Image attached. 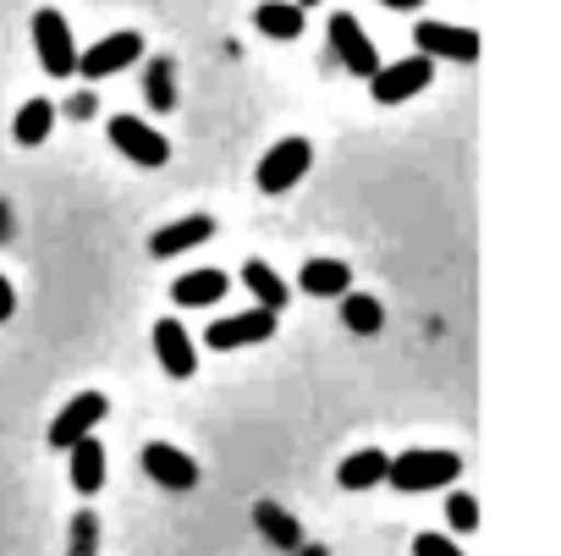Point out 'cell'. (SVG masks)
<instances>
[{
  "label": "cell",
  "instance_id": "obj_27",
  "mask_svg": "<svg viewBox=\"0 0 561 556\" xmlns=\"http://www.w3.org/2000/svg\"><path fill=\"white\" fill-rule=\"evenodd\" d=\"M18 315V293H12V282H7V275H0V326H7Z\"/></svg>",
  "mask_w": 561,
  "mask_h": 556
},
{
  "label": "cell",
  "instance_id": "obj_23",
  "mask_svg": "<svg viewBox=\"0 0 561 556\" xmlns=\"http://www.w3.org/2000/svg\"><path fill=\"white\" fill-rule=\"evenodd\" d=\"M144 100H149V111H176V72H171V61H149Z\"/></svg>",
  "mask_w": 561,
  "mask_h": 556
},
{
  "label": "cell",
  "instance_id": "obj_20",
  "mask_svg": "<svg viewBox=\"0 0 561 556\" xmlns=\"http://www.w3.org/2000/svg\"><path fill=\"white\" fill-rule=\"evenodd\" d=\"M386 452H353V457H342V468H336V485L342 490H375V485H386Z\"/></svg>",
  "mask_w": 561,
  "mask_h": 556
},
{
  "label": "cell",
  "instance_id": "obj_16",
  "mask_svg": "<svg viewBox=\"0 0 561 556\" xmlns=\"http://www.w3.org/2000/svg\"><path fill=\"white\" fill-rule=\"evenodd\" d=\"M67 452H72V490L78 496H100L105 490V446L94 435H78Z\"/></svg>",
  "mask_w": 561,
  "mask_h": 556
},
{
  "label": "cell",
  "instance_id": "obj_9",
  "mask_svg": "<svg viewBox=\"0 0 561 556\" xmlns=\"http://www.w3.org/2000/svg\"><path fill=\"white\" fill-rule=\"evenodd\" d=\"M105 413H111L105 392H78V397L56 413V424H50V446H56V452H67V446H72L78 435H89V430H94Z\"/></svg>",
  "mask_w": 561,
  "mask_h": 556
},
{
  "label": "cell",
  "instance_id": "obj_21",
  "mask_svg": "<svg viewBox=\"0 0 561 556\" xmlns=\"http://www.w3.org/2000/svg\"><path fill=\"white\" fill-rule=\"evenodd\" d=\"M50 127H56V105H50V100H28V105L18 111V122H12V138H18L23 149H34V144L50 138Z\"/></svg>",
  "mask_w": 561,
  "mask_h": 556
},
{
  "label": "cell",
  "instance_id": "obj_14",
  "mask_svg": "<svg viewBox=\"0 0 561 556\" xmlns=\"http://www.w3.org/2000/svg\"><path fill=\"white\" fill-rule=\"evenodd\" d=\"M253 529H259L275 551H298V545H304V523L280 507V501H253Z\"/></svg>",
  "mask_w": 561,
  "mask_h": 556
},
{
  "label": "cell",
  "instance_id": "obj_1",
  "mask_svg": "<svg viewBox=\"0 0 561 556\" xmlns=\"http://www.w3.org/2000/svg\"><path fill=\"white\" fill-rule=\"evenodd\" d=\"M457 474H462V457H457V452H424V446H413V452H402V457L386 463V485H397L402 496L440 490V485H451Z\"/></svg>",
  "mask_w": 561,
  "mask_h": 556
},
{
  "label": "cell",
  "instance_id": "obj_24",
  "mask_svg": "<svg viewBox=\"0 0 561 556\" xmlns=\"http://www.w3.org/2000/svg\"><path fill=\"white\" fill-rule=\"evenodd\" d=\"M72 556H100V518L94 512L72 518Z\"/></svg>",
  "mask_w": 561,
  "mask_h": 556
},
{
  "label": "cell",
  "instance_id": "obj_17",
  "mask_svg": "<svg viewBox=\"0 0 561 556\" xmlns=\"http://www.w3.org/2000/svg\"><path fill=\"white\" fill-rule=\"evenodd\" d=\"M226 270H187L182 282L171 287V298L182 304V309H209V304H220L226 298Z\"/></svg>",
  "mask_w": 561,
  "mask_h": 556
},
{
  "label": "cell",
  "instance_id": "obj_4",
  "mask_svg": "<svg viewBox=\"0 0 561 556\" xmlns=\"http://www.w3.org/2000/svg\"><path fill=\"white\" fill-rule=\"evenodd\" d=\"M34 50H39L50 78L78 72V45H72V29H67L61 12H34Z\"/></svg>",
  "mask_w": 561,
  "mask_h": 556
},
{
  "label": "cell",
  "instance_id": "obj_3",
  "mask_svg": "<svg viewBox=\"0 0 561 556\" xmlns=\"http://www.w3.org/2000/svg\"><path fill=\"white\" fill-rule=\"evenodd\" d=\"M430 83H435V61L430 56H408V61H391V67H375L369 72V94L380 105H402V100H413Z\"/></svg>",
  "mask_w": 561,
  "mask_h": 556
},
{
  "label": "cell",
  "instance_id": "obj_22",
  "mask_svg": "<svg viewBox=\"0 0 561 556\" xmlns=\"http://www.w3.org/2000/svg\"><path fill=\"white\" fill-rule=\"evenodd\" d=\"M342 320H347V331H358V337H375L380 326H386V309L369 298V293H342Z\"/></svg>",
  "mask_w": 561,
  "mask_h": 556
},
{
  "label": "cell",
  "instance_id": "obj_11",
  "mask_svg": "<svg viewBox=\"0 0 561 556\" xmlns=\"http://www.w3.org/2000/svg\"><path fill=\"white\" fill-rule=\"evenodd\" d=\"M144 474H149L154 485H165V490H193V485H198V463H193L187 452L165 446V441H149V446H144Z\"/></svg>",
  "mask_w": 561,
  "mask_h": 556
},
{
  "label": "cell",
  "instance_id": "obj_10",
  "mask_svg": "<svg viewBox=\"0 0 561 556\" xmlns=\"http://www.w3.org/2000/svg\"><path fill=\"white\" fill-rule=\"evenodd\" d=\"M331 45H336V61L353 72V78H369L375 67H380V56H375V45H369V34L358 29V18H347V12H336L331 18Z\"/></svg>",
  "mask_w": 561,
  "mask_h": 556
},
{
  "label": "cell",
  "instance_id": "obj_2",
  "mask_svg": "<svg viewBox=\"0 0 561 556\" xmlns=\"http://www.w3.org/2000/svg\"><path fill=\"white\" fill-rule=\"evenodd\" d=\"M309 166H314V144L309 138H280V144L264 149L253 182H259V193H293L309 177Z\"/></svg>",
  "mask_w": 561,
  "mask_h": 556
},
{
  "label": "cell",
  "instance_id": "obj_19",
  "mask_svg": "<svg viewBox=\"0 0 561 556\" xmlns=\"http://www.w3.org/2000/svg\"><path fill=\"white\" fill-rule=\"evenodd\" d=\"M242 287L253 293L259 309H287V298H293V287L280 282V275H275L264 259H242Z\"/></svg>",
  "mask_w": 561,
  "mask_h": 556
},
{
  "label": "cell",
  "instance_id": "obj_13",
  "mask_svg": "<svg viewBox=\"0 0 561 556\" xmlns=\"http://www.w3.org/2000/svg\"><path fill=\"white\" fill-rule=\"evenodd\" d=\"M154 359L171 381H187L198 370V353H193V337L182 331V320H160L154 326Z\"/></svg>",
  "mask_w": 561,
  "mask_h": 556
},
{
  "label": "cell",
  "instance_id": "obj_12",
  "mask_svg": "<svg viewBox=\"0 0 561 556\" xmlns=\"http://www.w3.org/2000/svg\"><path fill=\"white\" fill-rule=\"evenodd\" d=\"M209 237H215V215H182V220H165L149 237V253L154 259H176V253H187V248H198Z\"/></svg>",
  "mask_w": 561,
  "mask_h": 556
},
{
  "label": "cell",
  "instance_id": "obj_18",
  "mask_svg": "<svg viewBox=\"0 0 561 556\" xmlns=\"http://www.w3.org/2000/svg\"><path fill=\"white\" fill-rule=\"evenodd\" d=\"M253 29L264 39H304V7L298 0H264L253 12Z\"/></svg>",
  "mask_w": 561,
  "mask_h": 556
},
{
  "label": "cell",
  "instance_id": "obj_30",
  "mask_svg": "<svg viewBox=\"0 0 561 556\" xmlns=\"http://www.w3.org/2000/svg\"><path fill=\"white\" fill-rule=\"evenodd\" d=\"M298 556H331V551H325V545H309V540H304V545H298Z\"/></svg>",
  "mask_w": 561,
  "mask_h": 556
},
{
  "label": "cell",
  "instance_id": "obj_26",
  "mask_svg": "<svg viewBox=\"0 0 561 556\" xmlns=\"http://www.w3.org/2000/svg\"><path fill=\"white\" fill-rule=\"evenodd\" d=\"M413 556H462V545L446 540V534H419L413 540Z\"/></svg>",
  "mask_w": 561,
  "mask_h": 556
},
{
  "label": "cell",
  "instance_id": "obj_5",
  "mask_svg": "<svg viewBox=\"0 0 561 556\" xmlns=\"http://www.w3.org/2000/svg\"><path fill=\"white\" fill-rule=\"evenodd\" d=\"M413 45H419V56H430V61H462V67L479 61V34H473V29L419 23V29H413Z\"/></svg>",
  "mask_w": 561,
  "mask_h": 556
},
{
  "label": "cell",
  "instance_id": "obj_28",
  "mask_svg": "<svg viewBox=\"0 0 561 556\" xmlns=\"http://www.w3.org/2000/svg\"><path fill=\"white\" fill-rule=\"evenodd\" d=\"M67 116H78V122L94 116V94H72V100H67Z\"/></svg>",
  "mask_w": 561,
  "mask_h": 556
},
{
  "label": "cell",
  "instance_id": "obj_7",
  "mask_svg": "<svg viewBox=\"0 0 561 556\" xmlns=\"http://www.w3.org/2000/svg\"><path fill=\"white\" fill-rule=\"evenodd\" d=\"M275 337V309H248V315H231V320H215L209 331H204V342L215 348V353H231V348H253V342H270Z\"/></svg>",
  "mask_w": 561,
  "mask_h": 556
},
{
  "label": "cell",
  "instance_id": "obj_15",
  "mask_svg": "<svg viewBox=\"0 0 561 556\" xmlns=\"http://www.w3.org/2000/svg\"><path fill=\"white\" fill-rule=\"evenodd\" d=\"M298 287L309 298H342L353 287V264H342V259H309L298 270Z\"/></svg>",
  "mask_w": 561,
  "mask_h": 556
},
{
  "label": "cell",
  "instance_id": "obj_6",
  "mask_svg": "<svg viewBox=\"0 0 561 556\" xmlns=\"http://www.w3.org/2000/svg\"><path fill=\"white\" fill-rule=\"evenodd\" d=\"M138 56H144V34H133V29H122V34H105L100 45H89V50L78 56V72L100 83V78H116L122 67H133Z\"/></svg>",
  "mask_w": 561,
  "mask_h": 556
},
{
  "label": "cell",
  "instance_id": "obj_29",
  "mask_svg": "<svg viewBox=\"0 0 561 556\" xmlns=\"http://www.w3.org/2000/svg\"><path fill=\"white\" fill-rule=\"evenodd\" d=\"M380 7H391V12H419L424 0H380Z\"/></svg>",
  "mask_w": 561,
  "mask_h": 556
},
{
  "label": "cell",
  "instance_id": "obj_8",
  "mask_svg": "<svg viewBox=\"0 0 561 556\" xmlns=\"http://www.w3.org/2000/svg\"><path fill=\"white\" fill-rule=\"evenodd\" d=\"M111 144H116L133 166H165V160H171L165 133H154V127L138 122V116H116V122H111Z\"/></svg>",
  "mask_w": 561,
  "mask_h": 556
},
{
  "label": "cell",
  "instance_id": "obj_31",
  "mask_svg": "<svg viewBox=\"0 0 561 556\" xmlns=\"http://www.w3.org/2000/svg\"><path fill=\"white\" fill-rule=\"evenodd\" d=\"M298 7H304V12H309V7H320V0H298Z\"/></svg>",
  "mask_w": 561,
  "mask_h": 556
},
{
  "label": "cell",
  "instance_id": "obj_25",
  "mask_svg": "<svg viewBox=\"0 0 561 556\" xmlns=\"http://www.w3.org/2000/svg\"><path fill=\"white\" fill-rule=\"evenodd\" d=\"M446 518H451V529L468 534V529H479V501H473L468 490H457V496L446 501Z\"/></svg>",
  "mask_w": 561,
  "mask_h": 556
}]
</instances>
